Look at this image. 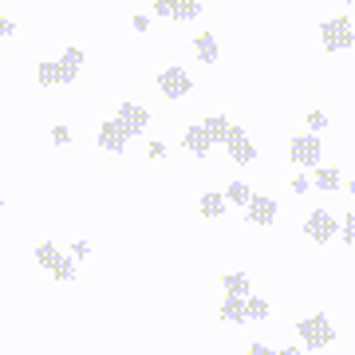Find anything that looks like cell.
<instances>
[{"label":"cell","instance_id":"30","mask_svg":"<svg viewBox=\"0 0 355 355\" xmlns=\"http://www.w3.org/2000/svg\"><path fill=\"white\" fill-rule=\"evenodd\" d=\"M71 257H91V245H83V241H79L76 249H71Z\"/></svg>","mask_w":355,"mask_h":355},{"label":"cell","instance_id":"31","mask_svg":"<svg viewBox=\"0 0 355 355\" xmlns=\"http://www.w3.org/2000/svg\"><path fill=\"white\" fill-rule=\"evenodd\" d=\"M154 16H170V4H166V0H158V4H154Z\"/></svg>","mask_w":355,"mask_h":355},{"label":"cell","instance_id":"29","mask_svg":"<svg viewBox=\"0 0 355 355\" xmlns=\"http://www.w3.org/2000/svg\"><path fill=\"white\" fill-rule=\"evenodd\" d=\"M130 24H135V32H146V28H150V20H146V16H135Z\"/></svg>","mask_w":355,"mask_h":355},{"label":"cell","instance_id":"34","mask_svg":"<svg viewBox=\"0 0 355 355\" xmlns=\"http://www.w3.org/2000/svg\"><path fill=\"white\" fill-rule=\"evenodd\" d=\"M352 28H355V16H352Z\"/></svg>","mask_w":355,"mask_h":355},{"label":"cell","instance_id":"25","mask_svg":"<svg viewBox=\"0 0 355 355\" xmlns=\"http://www.w3.org/2000/svg\"><path fill=\"white\" fill-rule=\"evenodd\" d=\"M150 158H154V162H162V158H166V146H162V142H150Z\"/></svg>","mask_w":355,"mask_h":355},{"label":"cell","instance_id":"10","mask_svg":"<svg viewBox=\"0 0 355 355\" xmlns=\"http://www.w3.org/2000/svg\"><path fill=\"white\" fill-rule=\"evenodd\" d=\"M245 209H249V214H245L249 217V225H272V221H277V202L265 198V193H253Z\"/></svg>","mask_w":355,"mask_h":355},{"label":"cell","instance_id":"23","mask_svg":"<svg viewBox=\"0 0 355 355\" xmlns=\"http://www.w3.org/2000/svg\"><path fill=\"white\" fill-rule=\"evenodd\" d=\"M308 127H312V135H320V130L328 127V114H324V111H312V114H308Z\"/></svg>","mask_w":355,"mask_h":355},{"label":"cell","instance_id":"21","mask_svg":"<svg viewBox=\"0 0 355 355\" xmlns=\"http://www.w3.org/2000/svg\"><path fill=\"white\" fill-rule=\"evenodd\" d=\"M245 320H268V304L257 296H245Z\"/></svg>","mask_w":355,"mask_h":355},{"label":"cell","instance_id":"16","mask_svg":"<svg viewBox=\"0 0 355 355\" xmlns=\"http://www.w3.org/2000/svg\"><path fill=\"white\" fill-rule=\"evenodd\" d=\"M221 320H225V324H245V296H225Z\"/></svg>","mask_w":355,"mask_h":355},{"label":"cell","instance_id":"28","mask_svg":"<svg viewBox=\"0 0 355 355\" xmlns=\"http://www.w3.org/2000/svg\"><path fill=\"white\" fill-rule=\"evenodd\" d=\"M16 32V20H0V36H12Z\"/></svg>","mask_w":355,"mask_h":355},{"label":"cell","instance_id":"4","mask_svg":"<svg viewBox=\"0 0 355 355\" xmlns=\"http://www.w3.org/2000/svg\"><path fill=\"white\" fill-rule=\"evenodd\" d=\"M296 336L304 340V347H328L331 340H336V328L328 324V316H304L300 324H296Z\"/></svg>","mask_w":355,"mask_h":355},{"label":"cell","instance_id":"22","mask_svg":"<svg viewBox=\"0 0 355 355\" xmlns=\"http://www.w3.org/2000/svg\"><path fill=\"white\" fill-rule=\"evenodd\" d=\"M343 241H347V245H355V209H352V214H347V217H343Z\"/></svg>","mask_w":355,"mask_h":355},{"label":"cell","instance_id":"26","mask_svg":"<svg viewBox=\"0 0 355 355\" xmlns=\"http://www.w3.org/2000/svg\"><path fill=\"white\" fill-rule=\"evenodd\" d=\"M249 355H277V352H272L268 343H253V347H249Z\"/></svg>","mask_w":355,"mask_h":355},{"label":"cell","instance_id":"3","mask_svg":"<svg viewBox=\"0 0 355 355\" xmlns=\"http://www.w3.org/2000/svg\"><path fill=\"white\" fill-rule=\"evenodd\" d=\"M320 40L328 51H347L355 44V28H352V16H331L320 24Z\"/></svg>","mask_w":355,"mask_h":355},{"label":"cell","instance_id":"9","mask_svg":"<svg viewBox=\"0 0 355 355\" xmlns=\"http://www.w3.org/2000/svg\"><path fill=\"white\" fill-rule=\"evenodd\" d=\"M119 127L127 130L130 139L139 135V130H146V123H150V114H146V107H139V103H123L119 107V119H114Z\"/></svg>","mask_w":355,"mask_h":355},{"label":"cell","instance_id":"32","mask_svg":"<svg viewBox=\"0 0 355 355\" xmlns=\"http://www.w3.org/2000/svg\"><path fill=\"white\" fill-rule=\"evenodd\" d=\"M277 355H304L300 347H284V352H277Z\"/></svg>","mask_w":355,"mask_h":355},{"label":"cell","instance_id":"35","mask_svg":"<svg viewBox=\"0 0 355 355\" xmlns=\"http://www.w3.org/2000/svg\"><path fill=\"white\" fill-rule=\"evenodd\" d=\"M340 4H347V0H340Z\"/></svg>","mask_w":355,"mask_h":355},{"label":"cell","instance_id":"14","mask_svg":"<svg viewBox=\"0 0 355 355\" xmlns=\"http://www.w3.org/2000/svg\"><path fill=\"white\" fill-rule=\"evenodd\" d=\"M209 146H214V142H209V135H205V127H202V123L186 130V150H190V154L205 158V150H209Z\"/></svg>","mask_w":355,"mask_h":355},{"label":"cell","instance_id":"17","mask_svg":"<svg viewBox=\"0 0 355 355\" xmlns=\"http://www.w3.org/2000/svg\"><path fill=\"white\" fill-rule=\"evenodd\" d=\"M202 127H205V135H209V142H225V135H229V127H233V123H229L225 114H209Z\"/></svg>","mask_w":355,"mask_h":355},{"label":"cell","instance_id":"11","mask_svg":"<svg viewBox=\"0 0 355 355\" xmlns=\"http://www.w3.org/2000/svg\"><path fill=\"white\" fill-rule=\"evenodd\" d=\"M127 142H130V135H127L123 127H119L114 119L99 127V146H103V150H111V154H123V150H127Z\"/></svg>","mask_w":355,"mask_h":355},{"label":"cell","instance_id":"15","mask_svg":"<svg viewBox=\"0 0 355 355\" xmlns=\"http://www.w3.org/2000/svg\"><path fill=\"white\" fill-rule=\"evenodd\" d=\"M312 186H316V190H324V193H331V190H340V186H343V178H340V170H336V166H324V170H316Z\"/></svg>","mask_w":355,"mask_h":355},{"label":"cell","instance_id":"2","mask_svg":"<svg viewBox=\"0 0 355 355\" xmlns=\"http://www.w3.org/2000/svg\"><path fill=\"white\" fill-rule=\"evenodd\" d=\"M36 265L44 268V272H51L55 280H71L76 277V257H64L51 241L36 245Z\"/></svg>","mask_w":355,"mask_h":355},{"label":"cell","instance_id":"7","mask_svg":"<svg viewBox=\"0 0 355 355\" xmlns=\"http://www.w3.org/2000/svg\"><path fill=\"white\" fill-rule=\"evenodd\" d=\"M225 150H229V158H233L237 166H253V162H257V146L249 142V135H245L241 127H229Z\"/></svg>","mask_w":355,"mask_h":355},{"label":"cell","instance_id":"20","mask_svg":"<svg viewBox=\"0 0 355 355\" xmlns=\"http://www.w3.org/2000/svg\"><path fill=\"white\" fill-rule=\"evenodd\" d=\"M225 214V198L221 193H202V217H221Z\"/></svg>","mask_w":355,"mask_h":355},{"label":"cell","instance_id":"5","mask_svg":"<svg viewBox=\"0 0 355 355\" xmlns=\"http://www.w3.org/2000/svg\"><path fill=\"white\" fill-rule=\"evenodd\" d=\"M158 91H162L166 99H186L193 91L190 71H186V67H166L162 76H158Z\"/></svg>","mask_w":355,"mask_h":355},{"label":"cell","instance_id":"13","mask_svg":"<svg viewBox=\"0 0 355 355\" xmlns=\"http://www.w3.org/2000/svg\"><path fill=\"white\" fill-rule=\"evenodd\" d=\"M170 4V20H198L202 16V0H166Z\"/></svg>","mask_w":355,"mask_h":355},{"label":"cell","instance_id":"12","mask_svg":"<svg viewBox=\"0 0 355 355\" xmlns=\"http://www.w3.org/2000/svg\"><path fill=\"white\" fill-rule=\"evenodd\" d=\"M193 55H198L202 64H217V55H221V51H217V36H214V32H202V36L193 40Z\"/></svg>","mask_w":355,"mask_h":355},{"label":"cell","instance_id":"33","mask_svg":"<svg viewBox=\"0 0 355 355\" xmlns=\"http://www.w3.org/2000/svg\"><path fill=\"white\" fill-rule=\"evenodd\" d=\"M347 190H352V193H355V182H347Z\"/></svg>","mask_w":355,"mask_h":355},{"label":"cell","instance_id":"8","mask_svg":"<svg viewBox=\"0 0 355 355\" xmlns=\"http://www.w3.org/2000/svg\"><path fill=\"white\" fill-rule=\"evenodd\" d=\"M288 154H292V162H296V166H320L324 146H320L316 135H296V139H292V146H288Z\"/></svg>","mask_w":355,"mask_h":355},{"label":"cell","instance_id":"36","mask_svg":"<svg viewBox=\"0 0 355 355\" xmlns=\"http://www.w3.org/2000/svg\"><path fill=\"white\" fill-rule=\"evenodd\" d=\"M0 205H4V198H0Z\"/></svg>","mask_w":355,"mask_h":355},{"label":"cell","instance_id":"6","mask_svg":"<svg viewBox=\"0 0 355 355\" xmlns=\"http://www.w3.org/2000/svg\"><path fill=\"white\" fill-rule=\"evenodd\" d=\"M304 233L312 237V241H320V245H328L336 233H340V221L328 214V209H312L308 214V221H304Z\"/></svg>","mask_w":355,"mask_h":355},{"label":"cell","instance_id":"19","mask_svg":"<svg viewBox=\"0 0 355 355\" xmlns=\"http://www.w3.org/2000/svg\"><path fill=\"white\" fill-rule=\"evenodd\" d=\"M225 202H233V205H249V198H253V190L245 186V182H229V190L221 193Z\"/></svg>","mask_w":355,"mask_h":355},{"label":"cell","instance_id":"27","mask_svg":"<svg viewBox=\"0 0 355 355\" xmlns=\"http://www.w3.org/2000/svg\"><path fill=\"white\" fill-rule=\"evenodd\" d=\"M308 186H312L308 178H292V190H296V193H308Z\"/></svg>","mask_w":355,"mask_h":355},{"label":"cell","instance_id":"24","mask_svg":"<svg viewBox=\"0 0 355 355\" xmlns=\"http://www.w3.org/2000/svg\"><path fill=\"white\" fill-rule=\"evenodd\" d=\"M51 142H55V146H67V142H71V130L67 127H51Z\"/></svg>","mask_w":355,"mask_h":355},{"label":"cell","instance_id":"1","mask_svg":"<svg viewBox=\"0 0 355 355\" xmlns=\"http://www.w3.org/2000/svg\"><path fill=\"white\" fill-rule=\"evenodd\" d=\"M79 67H83V51L79 48H67L55 64H44L36 67V79L44 83V87H55V83H76V76H79Z\"/></svg>","mask_w":355,"mask_h":355},{"label":"cell","instance_id":"18","mask_svg":"<svg viewBox=\"0 0 355 355\" xmlns=\"http://www.w3.org/2000/svg\"><path fill=\"white\" fill-rule=\"evenodd\" d=\"M221 284H225V296H245V292H249V277H245V272H225Z\"/></svg>","mask_w":355,"mask_h":355}]
</instances>
